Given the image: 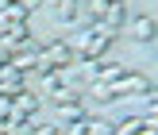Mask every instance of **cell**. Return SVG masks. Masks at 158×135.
<instances>
[{"mask_svg": "<svg viewBox=\"0 0 158 135\" xmlns=\"http://www.w3.org/2000/svg\"><path fill=\"white\" fill-rule=\"evenodd\" d=\"M58 135H89V120H77V124H66V131Z\"/></svg>", "mask_w": 158, "mask_h": 135, "instance_id": "5bb4252c", "label": "cell"}, {"mask_svg": "<svg viewBox=\"0 0 158 135\" xmlns=\"http://www.w3.org/2000/svg\"><path fill=\"white\" fill-rule=\"evenodd\" d=\"M27 135H58L54 124H35V128H27Z\"/></svg>", "mask_w": 158, "mask_h": 135, "instance_id": "9a60e30c", "label": "cell"}, {"mask_svg": "<svg viewBox=\"0 0 158 135\" xmlns=\"http://www.w3.org/2000/svg\"><path fill=\"white\" fill-rule=\"evenodd\" d=\"M81 77L100 81V85H112L116 77H123V66L120 62H104V58H89V62H81Z\"/></svg>", "mask_w": 158, "mask_h": 135, "instance_id": "3957f363", "label": "cell"}, {"mask_svg": "<svg viewBox=\"0 0 158 135\" xmlns=\"http://www.w3.org/2000/svg\"><path fill=\"white\" fill-rule=\"evenodd\" d=\"M100 23H104L108 31H120L123 23H127V0H116V4L104 8V15H100Z\"/></svg>", "mask_w": 158, "mask_h": 135, "instance_id": "52a82bcc", "label": "cell"}, {"mask_svg": "<svg viewBox=\"0 0 158 135\" xmlns=\"http://www.w3.org/2000/svg\"><path fill=\"white\" fill-rule=\"evenodd\" d=\"M73 23H77V27H93V23H97V15L85 8V12H77V19H73Z\"/></svg>", "mask_w": 158, "mask_h": 135, "instance_id": "2e32d148", "label": "cell"}, {"mask_svg": "<svg viewBox=\"0 0 158 135\" xmlns=\"http://www.w3.org/2000/svg\"><path fill=\"white\" fill-rule=\"evenodd\" d=\"M43 4H50V8H54V4H58V0H43Z\"/></svg>", "mask_w": 158, "mask_h": 135, "instance_id": "44dd1931", "label": "cell"}, {"mask_svg": "<svg viewBox=\"0 0 158 135\" xmlns=\"http://www.w3.org/2000/svg\"><path fill=\"white\" fill-rule=\"evenodd\" d=\"M12 66L19 70L23 77H27V74H35V70H39V46H35V43H31V46H19V50L12 54Z\"/></svg>", "mask_w": 158, "mask_h": 135, "instance_id": "8992f818", "label": "cell"}, {"mask_svg": "<svg viewBox=\"0 0 158 135\" xmlns=\"http://www.w3.org/2000/svg\"><path fill=\"white\" fill-rule=\"evenodd\" d=\"M15 4H23V12L31 15V12H39V8H43V0H15Z\"/></svg>", "mask_w": 158, "mask_h": 135, "instance_id": "ac0fdd59", "label": "cell"}, {"mask_svg": "<svg viewBox=\"0 0 158 135\" xmlns=\"http://www.w3.org/2000/svg\"><path fill=\"white\" fill-rule=\"evenodd\" d=\"M154 89V77L143 74V70H123V77H116L112 85H108V100H127V97H143V93Z\"/></svg>", "mask_w": 158, "mask_h": 135, "instance_id": "6da1fadb", "label": "cell"}, {"mask_svg": "<svg viewBox=\"0 0 158 135\" xmlns=\"http://www.w3.org/2000/svg\"><path fill=\"white\" fill-rule=\"evenodd\" d=\"M8 112H12V100H8V97H0V120H8Z\"/></svg>", "mask_w": 158, "mask_h": 135, "instance_id": "d6986e66", "label": "cell"}, {"mask_svg": "<svg viewBox=\"0 0 158 135\" xmlns=\"http://www.w3.org/2000/svg\"><path fill=\"white\" fill-rule=\"evenodd\" d=\"M108 4H116V0H93V4H89V12H93V15H97V19H100V15H104V8H108Z\"/></svg>", "mask_w": 158, "mask_h": 135, "instance_id": "e0dca14e", "label": "cell"}, {"mask_svg": "<svg viewBox=\"0 0 158 135\" xmlns=\"http://www.w3.org/2000/svg\"><path fill=\"white\" fill-rule=\"evenodd\" d=\"M15 93H23V74L12 66V62H8V66L0 70V97H8V100H12Z\"/></svg>", "mask_w": 158, "mask_h": 135, "instance_id": "5b68a950", "label": "cell"}, {"mask_svg": "<svg viewBox=\"0 0 158 135\" xmlns=\"http://www.w3.org/2000/svg\"><path fill=\"white\" fill-rule=\"evenodd\" d=\"M73 66V50H69L66 39H54V43L39 46V74H50V70H66Z\"/></svg>", "mask_w": 158, "mask_h": 135, "instance_id": "7a4b0ae2", "label": "cell"}, {"mask_svg": "<svg viewBox=\"0 0 158 135\" xmlns=\"http://www.w3.org/2000/svg\"><path fill=\"white\" fill-rule=\"evenodd\" d=\"M77 12H81L77 0H58V4H54V19H58V23H73Z\"/></svg>", "mask_w": 158, "mask_h": 135, "instance_id": "8fae6325", "label": "cell"}, {"mask_svg": "<svg viewBox=\"0 0 158 135\" xmlns=\"http://www.w3.org/2000/svg\"><path fill=\"white\" fill-rule=\"evenodd\" d=\"M35 112H39V97L35 93H15L12 97V112H8V124H31L35 120Z\"/></svg>", "mask_w": 158, "mask_h": 135, "instance_id": "277c9868", "label": "cell"}, {"mask_svg": "<svg viewBox=\"0 0 158 135\" xmlns=\"http://www.w3.org/2000/svg\"><path fill=\"white\" fill-rule=\"evenodd\" d=\"M89 135H116V120H89Z\"/></svg>", "mask_w": 158, "mask_h": 135, "instance_id": "4fadbf2b", "label": "cell"}, {"mask_svg": "<svg viewBox=\"0 0 158 135\" xmlns=\"http://www.w3.org/2000/svg\"><path fill=\"white\" fill-rule=\"evenodd\" d=\"M46 97H50L58 108L62 104H81V89H73V85H58V89H50Z\"/></svg>", "mask_w": 158, "mask_h": 135, "instance_id": "30bf717a", "label": "cell"}, {"mask_svg": "<svg viewBox=\"0 0 158 135\" xmlns=\"http://www.w3.org/2000/svg\"><path fill=\"white\" fill-rule=\"evenodd\" d=\"M131 35L139 39V43H154V15L147 12V15H135L131 19Z\"/></svg>", "mask_w": 158, "mask_h": 135, "instance_id": "ba28073f", "label": "cell"}, {"mask_svg": "<svg viewBox=\"0 0 158 135\" xmlns=\"http://www.w3.org/2000/svg\"><path fill=\"white\" fill-rule=\"evenodd\" d=\"M62 120L77 124V120H89V112H85V104H62Z\"/></svg>", "mask_w": 158, "mask_h": 135, "instance_id": "7c38bea8", "label": "cell"}, {"mask_svg": "<svg viewBox=\"0 0 158 135\" xmlns=\"http://www.w3.org/2000/svg\"><path fill=\"white\" fill-rule=\"evenodd\" d=\"M139 135H158V131H139Z\"/></svg>", "mask_w": 158, "mask_h": 135, "instance_id": "7402d4cb", "label": "cell"}, {"mask_svg": "<svg viewBox=\"0 0 158 135\" xmlns=\"http://www.w3.org/2000/svg\"><path fill=\"white\" fill-rule=\"evenodd\" d=\"M8 4H12V0H0V12H4V8H8Z\"/></svg>", "mask_w": 158, "mask_h": 135, "instance_id": "ffe728a7", "label": "cell"}, {"mask_svg": "<svg viewBox=\"0 0 158 135\" xmlns=\"http://www.w3.org/2000/svg\"><path fill=\"white\" fill-rule=\"evenodd\" d=\"M0 39H8V43H15V46H31L35 43L31 31H27V23H8V27L0 31Z\"/></svg>", "mask_w": 158, "mask_h": 135, "instance_id": "9c48e42d", "label": "cell"}]
</instances>
